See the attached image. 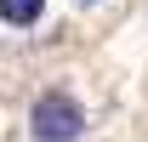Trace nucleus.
Listing matches in <instances>:
<instances>
[{
	"label": "nucleus",
	"instance_id": "obj_2",
	"mask_svg": "<svg viewBox=\"0 0 148 142\" xmlns=\"http://www.w3.org/2000/svg\"><path fill=\"white\" fill-rule=\"evenodd\" d=\"M46 17V0H0V23L6 29H34Z\"/></svg>",
	"mask_w": 148,
	"mask_h": 142
},
{
	"label": "nucleus",
	"instance_id": "obj_1",
	"mask_svg": "<svg viewBox=\"0 0 148 142\" xmlns=\"http://www.w3.org/2000/svg\"><path fill=\"white\" fill-rule=\"evenodd\" d=\"M29 137L34 142H80L86 137V108L69 91H40L29 108Z\"/></svg>",
	"mask_w": 148,
	"mask_h": 142
},
{
	"label": "nucleus",
	"instance_id": "obj_3",
	"mask_svg": "<svg viewBox=\"0 0 148 142\" xmlns=\"http://www.w3.org/2000/svg\"><path fill=\"white\" fill-rule=\"evenodd\" d=\"M80 6H97V0H80Z\"/></svg>",
	"mask_w": 148,
	"mask_h": 142
}]
</instances>
